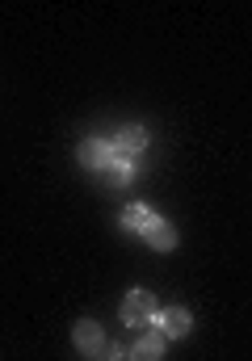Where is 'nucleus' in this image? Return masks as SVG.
<instances>
[{
    "mask_svg": "<svg viewBox=\"0 0 252 361\" xmlns=\"http://www.w3.org/2000/svg\"><path fill=\"white\" fill-rule=\"evenodd\" d=\"M148 219H152V206H143V202H131V206L122 210V227H126V231H135V235L148 227Z\"/></svg>",
    "mask_w": 252,
    "mask_h": 361,
    "instance_id": "6e6552de",
    "label": "nucleus"
},
{
    "mask_svg": "<svg viewBox=\"0 0 252 361\" xmlns=\"http://www.w3.org/2000/svg\"><path fill=\"white\" fill-rule=\"evenodd\" d=\"M105 357H109V361H122V357H126V349H122V345H105Z\"/></svg>",
    "mask_w": 252,
    "mask_h": 361,
    "instance_id": "9d476101",
    "label": "nucleus"
},
{
    "mask_svg": "<svg viewBox=\"0 0 252 361\" xmlns=\"http://www.w3.org/2000/svg\"><path fill=\"white\" fill-rule=\"evenodd\" d=\"M109 147H114V156H122V160H131V156H139V152L148 147V130H143L139 122H126V126H118V130H114V139H109Z\"/></svg>",
    "mask_w": 252,
    "mask_h": 361,
    "instance_id": "7ed1b4c3",
    "label": "nucleus"
},
{
    "mask_svg": "<svg viewBox=\"0 0 252 361\" xmlns=\"http://www.w3.org/2000/svg\"><path fill=\"white\" fill-rule=\"evenodd\" d=\"M139 235H143L156 252H172V248H176V227H172L168 219H156V214L148 219V227H143Z\"/></svg>",
    "mask_w": 252,
    "mask_h": 361,
    "instance_id": "39448f33",
    "label": "nucleus"
},
{
    "mask_svg": "<svg viewBox=\"0 0 252 361\" xmlns=\"http://www.w3.org/2000/svg\"><path fill=\"white\" fill-rule=\"evenodd\" d=\"M76 160H80V169H88V173H105L114 164V147H109V139L88 135V139H80V147H76Z\"/></svg>",
    "mask_w": 252,
    "mask_h": 361,
    "instance_id": "f03ea898",
    "label": "nucleus"
},
{
    "mask_svg": "<svg viewBox=\"0 0 252 361\" xmlns=\"http://www.w3.org/2000/svg\"><path fill=\"white\" fill-rule=\"evenodd\" d=\"M164 332H148L131 345V361H164Z\"/></svg>",
    "mask_w": 252,
    "mask_h": 361,
    "instance_id": "0eeeda50",
    "label": "nucleus"
},
{
    "mask_svg": "<svg viewBox=\"0 0 252 361\" xmlns=\"http://www.w3.org/2000/svg\"><path fill=\"white\" fill-rule=\"evenodd\" d=\"M118 315H122V324H126V328H139V324H152V319L160 315V307H156V294H148V290H131V294L122 298V307H118Z\"/></svg>",
    "mask_w": 252,
    "mask_h": 361,
    "instance_id": "f257e3e1",
    "label": "nucleus"
},
{
    "mask_svg": "<svg viewBox=\"0 0 252 361\" xmlns=\"http://www.w3.org/2000/svg\"><path fill=\"white\" fill-rule=\"evenodd\" d=\"M189 328H193V315H189L185 307H168L164 315H160V332H164V341H181V336H189Z\"/></svg>",
    "mask_w": 252,
    "mask_h": 361,
    "instance_id": "423d86ee",
    "label": "nucleus"
},
{
    "mask_svg": "<svg viewBox=\"0 0 252 361\" xmlns=\"http://www.w3.org/2000/svg\"><path fill=\"white\" fill-rule=\"evenodd\" d=\"M105 180H109L114 189H126V185L135 180V164H131V160H122V156H114V164L105 169Z\"/></svg>",
    "mask_w": 252,
    "mask_h": 361,
    "instance_id": "1a4fd4ad",
    "label": "nucleus"
},
{
    "mask_svg": "<svg viewBox=\"0 0 252 361\" xmlns=\"http://www.w3.org/2000/svg\"><path fill=\"white\" fill-rule=\"evenodd\" d=\"M72 345L80 349L84 357H97V353H105V332H101V324H92V319H80L76 328H72Z\"/></svg>",
    "mask_w": 252,
    "mask_h": 361,
    "instance_id": "20e7f679",
    "label": "nucleus"
}]
</instances>
